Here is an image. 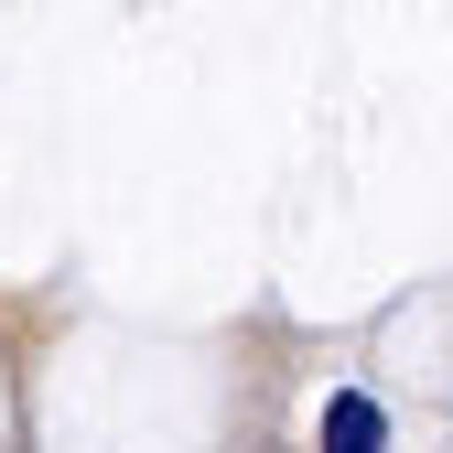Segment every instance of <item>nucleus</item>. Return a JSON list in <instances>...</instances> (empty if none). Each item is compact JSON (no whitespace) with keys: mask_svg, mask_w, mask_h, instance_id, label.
<instances>
[{"mask_svg":"<svg viewBox=\"0 0 453 453\" xmlns=\"http://www.w3.org/2000/svg\"><path fill=\"white\" fill-rule=\"evenodd\" d=\"M378 432H388V421H378V400H357V388L324 411V442H334V453H378Z\"/></svg>","mask_w":453,"mask_h":453,"instance_id":"f257e3e1","label":"nucleus"}]
</instances>
